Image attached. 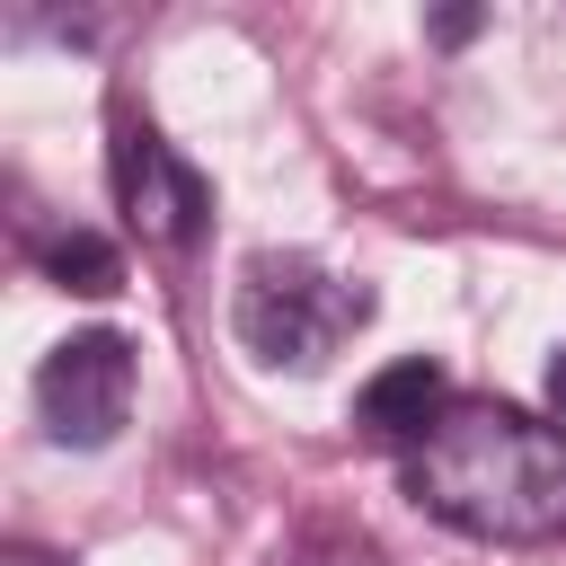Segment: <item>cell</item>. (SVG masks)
Listing matches in <instances>:
<instances>
[{"instance_id": "cell-7", "label": "cell", "mask_w": 566, "mask_h": 566, "mask_svg": "<svg viewBox=\"0 0 566 566\" xmlns=\"http://www.w3.org/2000/svg\"><path fill=\"white\" fill-rule=\"evenodd\" d=\"M548 398H557V416H566V354L548 363Z\"/></svg>"}, {"instance_id": "cell-5", "label": "cell", "mask_w": 566, "mask_h": 566, "mask_svg": "<svg viewBox=\"0 0 566 566\" xmlns=\"http://www.w3.org/2000/svg\"><path fill=\"white\" fill-rule=\"evenodd\" d=\"M442 407H451V398H442V371H433L424 354H407V363H389V371L363 380V407H354V416H363V433L416 451V442L442 424Z\"/></svg>"}, {"instance_id": "cell-3", "label": "cell", "mask_w": 566, "mask_h": 566, "mask_svg": "<svg viewBox=\"0 0 566 566\" xmlns=\"http://www.w3.org/2000/svg\"><path fill=\"white\" fill-rule=\"evenodd\" d=\"M106 177H115V212L133 221L142 248H195L203 221H212V186L177 159V142H159V124L142 115H115V142H106Z\"/></svg>"}, {"instance_id": "cell-1", "label": "cell", "mask_w": 566, "mask_h": 566, "mask_svg": "<svg viewBox=\"0 0 566 566\" xmlns=\"http://www.w3.org/2000/svg\"><path fill=\"white\" fill-rule=\"evenodd\" d=\"M407 495L469 539L539 548L566 531V433L495 398H451L407 451Z\"/></svg>"}, {"instance_id": "cell-4", "label": "cell", "mask_w": 566, "mask_h": 566, "mask_svg": "<svg viewBox=\"0 0 566 566\" xmlns=\"http://www.w3.org/2000/svg\"><path fill=\"white\" fill-rule=\"evenodd\" d=\"M35 416H44V433L71 442V451L115 442L124 416H133V345H124L115 327L62 336V345L44 354V371H35Z\"/></svg>"}, {"instance_id": "cell-2", "label": "cell", "mask_w": 566, "mask_h": 566, "mask_svg": "<svg viewBox=\"0 0 566 566\" xmlns=\"http://www.w3.org/2000/svg\"><path fill=\"white\" fill-rule=\"evenodd\" d=\"M363 318H371V292L318 256H248L230 283V336L265 371H318Z\"/></svg>"}, {"instance_id": "cell-6", "label": "cell", "mask_w": 566, "mask_h": 566, "mask_svg": "<svg viewBox=\"0 0 566 566\" xmlns=\"http://www.w3.org/2000/svg\"><path fill=\"white\" fill-rule=\"evenodd\" d=\"M35 256H44V274L62 292H88V301H106L124 283V265H115V248L97 230H53V239H35Z\"/></svg>"}, {"instance_id": "cell-8", "label": "cell", "mask_w": 566, "mask_h": 566, "mask_svg": "<svg viewBox=\"0 0 566 566\" xmlns=\"http://www.w3.org/2000/svg\"><path fill=\"white\" fill-rule=\"evenodd\" d=\"M0 566H53V557H35V548H9V557H0Z\"/></svg>"}]
</instances>
